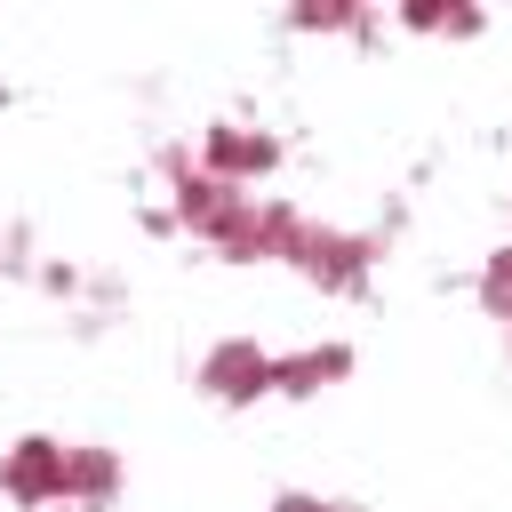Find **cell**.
Instances as JSON below:
<instances>
[{"label":"cell","mask_w":512,"mask_h":512,"mask_svg":"<svg viewBox=\"0 0 512 512\" xmlns=\"http://www.w3.org/2000/svg\"><path fill=\"white\" fill-rule=\"evenodd\" d=\"M376 264H384L376 232H344V224H320V216H304V232L288 248V272L304 288H320V296H360L376 280Z\"/></svg>","instance_id":"6da1fadb"},{"label":"cell","mask_w":512,"mask_h":512,"mask_svg":"<svg viewBox=\"0 0 512 512\" xmlns=\"http://www.w3.org/2000/svg\"><path fill=\"white\" fill-rule=\"evenodd\" d=\"M192 384L216 400V408H256L280 392V352H264L256 336H216L192 368Z\"/></svg>","instance_id":"7a4b0ae2"},{"label":"cell","mask_w":512,"mask_h":512,"mask_svg":"<svg viewBox=\"0 0 512 512\" xmlns=\"http://www.w3.org/2000/svg\"><path fill=\"white\" fill-rule=\"evenodd\" d=\"M192 160H200L208 176H224V184L256 192V184H272V176H280L288 144H280L272 128H248V120H208V128L192 136Z\"/></svg>","instance_id":"3957f363"},{"label":"cell","mask_w":512,"mask_h":512,"mask_svg":"<svg viewBox=\"0 0 512 512\" xmlns=\"http://www.w3.org/2000/svg\"><path fill=\"white\" fill-rule=\"evenodd\" d=\"M64 448H72V440H48V432L8 440V448H0V496L24 504V512L64 504Z\"/></svg>","instance_id":"277c9868"},{"label":"cell","mask_w":512,"mask_h":512,"mask_svg":"<svg viewBox=\"0 0 512 512\" xmlns=\"http://www.w3.org/2000/svg\"><path fill=\"white\" fill-rule=\"evenodd\" d=\"M120 480H128L120 448H104V440H72L64 448V512H104L120 496Z\"/></svg>","instance_id":"5b68a950"},{"label":"cell","mask_w":512,"mask_h":512,"mask_svg":"<svg viewBox=\"0 0 512 512\" xmlns=\"http://www.w3.org/2000/svg\"><path fill=\"white\" fill-rule=\"evenodd\" d=\"M344 376H352V344H344V336H320V344L280 352V392H288V400H320V392H336Z\"/></svg>","instance_id":"8992f818"},{"label":"cell","mask_w":512,"mask_h":512,"mask_svg":"<svg viewBox=\"0 0 512 512\" xmlns=\"http://www.w3.org/2000/svg\"><path fill=\"white\" fill-rule=\"evenodd\" d=\"M392 24H408L424 40H472V32H488V0H392Z\"/></svg>","instance_id":"52a82bcc"},{"label":"cell","mask_w":512,"mask_h":512,"mask_svg":"<svg viewBox=\"0 0 512 512\" xmlns=\"http://www.w3.org/2000/svg\"><path fill=\"white\" fill-rule=\"evenodd\" d=\"M376 8H384V0H288L280 16H288V32H320V40H336V32H368Z\"/></svg>","instance_id":"ba28073f"},{"label":"cell","mask_w":512,"mask_h":512,"mask_svg":"<svg viewBox=\"0 0 512 512\" xmlns=\"http://www.w3.org/2000/svg\"><path fill=\"white\" fill-rule=\"evenodd\" d=\"M480 312L512 328V240H504V248H488V264H480Z\"/></svg>","instance_id":"9c48e42d"},{"label":"cell","mask_w":512,"mask_h":512,"mask_svg":"<svg viewBox=\"0 0 512 512\" xmlns=\"http://www.w3.org/2000/svg\"><path fill=\"white\" fill-rule=\"evenodd\" d=\"M272 512H360V504H344V496H312V488H288V496H272Z\"/></svg>","instance_id":"30bf717a"},{"label":"cell","mask_w":512,"mask_h":512,"mask_svg":"<svg viewBox=\"0 0 512 512\" xmlns=\"http://www.w3.org/2000/svg\"><path fill=\"white\" fill-rule=\"evenodd\" d=\"M504 336H512V328H504Z\"/></svg>","instance_id":"8fae6325"}]
</instances>
